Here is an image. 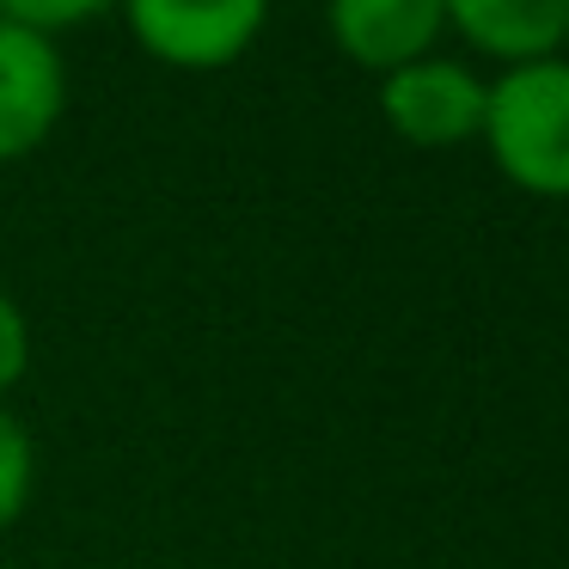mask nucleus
<instances>
[{
    "instance_id": "obj_9",
    "label": "nucleus",
    "mask_w": 569,
    "mask_h": 569,
    "mask_svg": "<svg viewBox=\"0 0 569 569\" xmlns=\"http://www.w3.org/2000/svg\"><path fill=\"white\" fill-rule=\"evenodd\" d=\"M31 368V325H26V307H19L7 288H0V398L13 392Z\"/></svg>"
},
{
    "instance_id": "obj_5",
    "label": "nucleus",
    "mask_w": 569,
    "mask_h": 569,
    "mask_svg": "<svg viewBox=\"0 0 569 569\" xmlns=\"http://www.w3.org/2000/svg\"><path fill=\"white\" fill-rule=\"evenodd\" d=\"M325 26H331L337 56L356 68L392 74L405 62L435 56V38L447 31L441 0H325Z\"/></svg>"
},
{
    "instance_id": "obj_2",
    "label": "nucleus",
    "mask_w": 569,
    "mask_h": 569,
    "mask_svg": "<svg viewBox=\"0 0 569 569\" xmlns=\"http://www.w3.org/2000/svg\"><path fill=\"white\" fill-rule=\"evenodd\" d=\"M129 38L178 74H214L233 68L258 43L270 0H117Z\"/></svg>"
},
{
    "instance_id": "obj_8",
    "label": "nucleus",
    "mask_w": 569,
    "mask_h": 569,
    "mask_svg": "<svg viewBox=\"0 0 569 569\" xmlns=\"http://www.w3.org/2000/svg\"><path fill=\"white\" fill-rule=\"evenodd\" d=\"M117 0H0V19H13V26H31L43 38L56 31H74V26H92L99 13H111Z\"/></svg>"
},
{
    "instance_id": "obj_1",
    "label": "nucleus",
    "mask_w": 569,
    "mask_h": 569,
    "mask_svg": "<svg viewBox=\"0 0 569 569\" xmlns=\"http://www.w3.org/2000/svg\"><path fill=\"white\" fill-rule=\"evenodd\" d=\"M478 141L515 190L569 202V56L502 68L483 87Z\"/></svg>"
},
{
    "instance_id": "obj_6",
    "label": "nucleus",
    "mask_w": 569,
    "mask_h": 569,
    "mask_svg": "<svg viewBox=\"0 0 569 569\" xmlns=\"http://www.w3.org/2000/svg\"><path fill=\"white\" fill-rule=\"evenodd\" d=\"M441 7L447 26L502 68L563 56L569 43V0H441Z\"/></svg>"
},
{
    "instance_id": "obj_4",
    "label": "nucleus",
    "mask_w": 569,
    "mask_h": 569,
    "mask_svg": "<svg viewBox=\"0 0 569 569\" xmlns=\"http://www.w3.org/2000/svg\"><path fill=\"white\" fill-rule=\"evenodd\" d=\"M68 62L56 38L0 19V166H19L62 129Z\"/></svg>"
},
{
    "instance_id": "obj_7",
    "label": "nucleus",
    "mask_w": 569,
    "mask_h": 569,
    "mask_svg": "<svg viewBox=\"0 0 569 569\" xmlns=\"http://www.w3.org/2000/svg\"><path fill=\"white\" fill-rule=\"evenodd\" d=\"M31 483H38V447H31V429L0 405V532L26 515Z\"/></svg>"
},
{
    "instance_id": "obj_3",
    "label": "nucleus",
    "mask_w": 569,
    "mask_h": 569,
    "mask_svg": "<svg viewBox=\"0 0 569 569\" xmlns=\"http://www.w3.org/2000/svg\"><path fill=\"white\" fill-rule=\"evenodd\" d=\"M483 87L453 56H422L380 74V117L410 148H466L483 129Z\"/></svg>"
}]
</instances>
